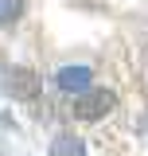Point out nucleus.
Wrapping results in <instances>:
<instances>
[{
    "instance_id": "nucleus-5",
    "label": "nucleus",
    "mask_w": 148,
    "mask_h": 156,
    "mask_svg": "<svg viewBox=\"0 0 148 156\" xmlns=\"http://www.w3.org/2000/svg\"><path fill=\"white\" fill-rule=\"evenodd\" d=\"M23 16V0H0V23H16Z\"/></svg>"
},
{
    "instance_id": "nucleus-3",
    "label": "nucleus",
    "mask_w": 148,
    "mask_h": 156,
    "mask_svg": "<svg viewBox=\"0 0 148 156\" xmlns=\"http://www.w3.org/2000/svg\"><path fill=\"white\" fill-rule=\"evenodd\" d=\"M55 82H58L62 94H82V90L93 86V70L90 66H62V70L55 74Z\"/></svg>"
},
{
    "instance_id": "nucleus-1",
    "label": "nucleus",
    "mask_w": 148,
    "mask_h": 156,
    "mask_svg": "<svg viewBox=\"0 0 148 156\" xmlns=\"http://www.w3.org/2000/svg\"><path fill=\"white\" fill-rule=\"evenodd\" d=\"M113 109H117V94L105 90V86H90V90H82L78 101H74V113L82 117V121H101Z\"/></svg>"
},
{
    "instance_id": "nucleus-2",
    "label": "nucleus",
    "mask_w": 148,
    "mask_h": 156,
    "mask_svg": "<svg viewBox=\"0 0 148 156\" xmlns=\"http://www.w3.org/2000/svg\"><path fill=\"white\" fill-rule=\"evenodd\" d=\"M39 90H43V82H39L35 70H27V66H8L4 70V94H12L16 101H35Z\"/></svg>"
},
{
    "instance_id": "nucleus-4",
    "label": "nucleus",
    "mask_w": 148,
    "mask_h": 156,
    "mask_svg": "<svg viewBox=\"0 0 148 156\" xmlns=\"http://www.w3.org/2000/svg\"><path fill=\"white\" fill-rule=\"evenodd\" d=\"M51 156H86V140L74 133H58L51 140Z\"/></svg>"
}]
</instances>
